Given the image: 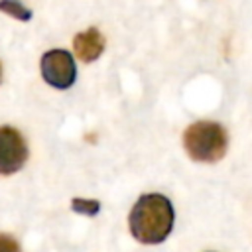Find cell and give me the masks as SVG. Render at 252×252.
I'll return each mask as SVG.
<instances>
[{
    "label": "cell",
    "mask_w": 252,
    "mask_h": 252,
    "mask_svg": "<svg viewBox=\"0 0 252 252\" xmlns=\"http://www.w3.org/2000/svg\"><path fill=\"white\" fill-rule=\"evenodd\" d=\"M175 213L171 201L161 193L142 195L128 217L132 236L142 244H159L163 242L173 228Z\"/></svg>",
    "instance_id": "obj_1"
},
{
    "label": "cell",
    "mask_w": 252,
    "mask_h": 252,
    "mask_svg": "<svg viewBox=\"0 0 252 252\" xmlns=\"http://www.w3.org/2000/svg\"><path fill=\"white\" fill-rule=\"evenodd\" d=\"M183 148L195 161H219L228 148V136L219 122L197 120L183 132Z\"/></svg>",
    "instance_id": "obj_2"
},
{
    "label": "cell",
    "mask_w": 252,
    "mask_h": 252,
    "mask_svg": "<svg viewBox=\"0 0 252 252\" xmlns=\"http://www.w3.org/2000/svg\"><path fill=\"white\" fill-rule=\"evenodd\" d=\"M41 77L47 85L65 91L75 83L77 77V67L73 61V55L65 49H51L45 51L39 63Z\"/></svg>",
    "instance_id": "obj_3"
},
{
    "label": "cell",
    "mask_w": 252,
    "mask_h": 252,
    "mask_svg": "<svg viewBox=\"0 0 252 252\" xmlns=\"http://www.w3.org/2000/svg\"><path fill=\"white\" fill-rule=\"evenodd\" d=\"M28 161V144L12 126H0V175H12Z\"/></svg>",
    "instance_id": "obj_4"
},
{
    "label": "cell",
    "mask_w": 252,
    "mask_h": 252,
    "mask_svg": "<svg viewBox=\"0 0 252 252\" xmlns=\"http://www.w3.org/2000/svg\"><path fill=\"white\" fill-rule=\"evenodd\" d=\"M73 49L81 61L91 63L98 59L100 53L104 51V37L96 28H89L85 32H79L73 37Z\"/></svg>",
    "instance_id": "obj_5"
},
{
    "label": "cell",
    "mask_w": 252,
    "mask_h": 252,
    "mask_svg": "<svg viewBox=\"0 0 252 252\" xmlns=\"http://www.w3.org/2000/svg\"><path fill=\"white\" fill-rule=\"evenodd\" d=\"M0 12L12 16L16 20H22V22L32 20V10L26 8L20 0H0Z\"/></svg>",
    "instance_id": "obj_6"
},
{
    "label": "cell",
    "mask_w": 252,
    "mask_h": 252,
    "mask_svg": "<svg viewBox=\"0 0 252 252\" xmlns=\"http://www.w3.org/2000/svg\"><path fill=\"white\" fill-rule=\"evenodd\" d=\"M71 209L75 211V213H79V215H96L98 213V209H100V203L98 201H94V199H73L71 201Z\"/></svg>",
    "instance_id": "obj_7"
},
{
    "label": "cell",
    "mask_w": 252,
    "mask_h": 252,
    "mask_svg": "<svg viewBox=\"0 0 252 252\" xmlns=\"http://www.w3.org/2000/svg\"><path fill=\"white\" fill-rule=\"evenodd\" d=\"M0 252H22L20 244L10 234H0Z\"/></svg>",
    "instance_id": "obj_8"
},
{
    "label": "cell",
    "mask_w": 252,
    "mask_h": 252,
    "mask_svg": "<svg viewBox=\"0 0 252 252\" xmlns=\"http://www.w3.org/2000/svg\"><path fill=\"white\" fill-rule=\"evenodd\" d=\"M0 81H2V65H0Z\"/></svg>",
    "instance_id": "obj_9"
}]
</instances>
